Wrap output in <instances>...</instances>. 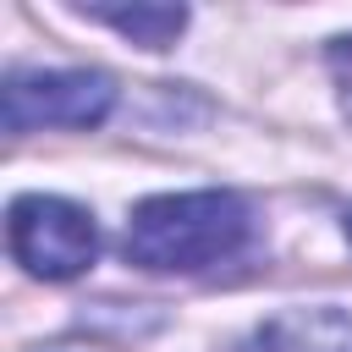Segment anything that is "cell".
I'll use <instances>...</instances> for the list:
<instances>
[{
    "instance_id": "7",
    "label": "cell",
    "mask_w": 352,
    "mask_h": 352,
    "mask_svg": "<svg viewBox=\"0 0 352 352\" xmlns=\"http://www.w3.org/2000/svg\"><path fill=\"white\" fill-rule=\"evenodd\" d=\"M346 242H352V209H346Z\"/></svg>"
},
{
    "instance_id": "4",
    "label": "cell",
    "mask_w": 352,
    "mask_h": 352,
    "mask_svg": "<svg viewBox=\"0 0 352 352\" xmlns=\"http://www.w3.org/2000/svg\"><path fill=\"white\" fill-rule=\"evenodd\" d=\"M242 352H352V314L346 308H286L275 319H264Z\"/></svg>"
},
{
    "instance_id": "3",
    "label": "cell",
    "mask_w": 352,
    "mask_h": 352,
    "mask_svg": "<svg viewBox=\"0 0 352 352\" xmlns=\"http://www.w3.org/2000/svg\"><path fill=\"white\" fill-rule=\"evenodd\" d=\"M116 104L104 72H11L0 88V121L11 138L38 126H99Z\"/></svg>"
},
{
    "instance_id": "1",
    "label": "cell",
    "mask_w": 352,
    "mask_h": 352,
    "mask_svg": "<svg viewBox=\"0 0 352 352\" xmlns=\"http://www.w3.org/2000/svg\"><path fill=\"white\" fill-rule=\"evenodd\" d=\"M248 236H253V214L226 187L154 192L126 214L121 253L154 275H198V270L236 258L248 248Z\"/></svg>"
},
{
    "instance_id": "2",
    "label": "cell",
    "mask_w": 352,
    "mask_h": 352,
    "mask_svg": "<svg viewBox=\"0 0 352 352\" xmlns=\"http://www.w3.org/2000/svg\"><path fill=\"white\" fill-rule=\"evenodd\" d=\"M11 258L38 280H77L99 253V226L82 204L55 192H22L6 209Z\"/></svg>"
},
{
    "instance_id": "6",
    "label": "cell",
    "mask_w": 352,
    "mask_h": 352,
    "mask_svg": "<svg viewBox=\"0 0 352 352\" xmlns=\"http://www.w3.org/2000/svg\"><path fill=\"white\" fill-rule=\"evenodd\" d=\"M324 60H330V82H336V99H341V110L352 116V33L330 38Z\"/></svg>"
},
{
    "instance_id": "5",
    "label": "cell",
    "mask_w": 352,
    "mask_h": 352,
    "mask_svg": "<svg viewBox=\"0 0 352 352\" xmlns=\"http://www.w3.org/2000/svg\"><path fill=\"white\" fill-rule=\"evenodd\" d=\"M82 16L126 33V38L143 44V50H165V44H176V33L187 28V6H82Z\"/></svg>"
}]
</instances>
